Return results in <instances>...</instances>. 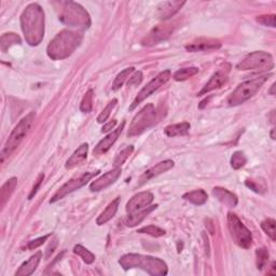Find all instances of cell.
<instances>
[{
    "label": "cell",
    "instance_id": "cell-1",
    "mask_svg": "<svg viewBox=\"0 0 276 276\" xmlns=\"http://www.w3.org/2000/svg\"><path fill=\"white\" fill-rule=\"evenodd\" d=\"M21 27L29 45H38L44 36V12L38 4H30L21 15Z\"/></svg>",
    "mask_w": 276,
    "mask_h": 276
},
{
    "label": "cell",
    "instance_id": "cell-2",
    "mask_svg": "<svg viewBox=\"0 0 276 276\" xmlns=\"http://www.w3.org/2000/svg\"><path fill=\"white\" fill-rule=\"evenodd\" d=\"M83 36L78 32H73V30H62L58 33L47 48V53L50 58L58 60L64 59L71 56L75 50L79 47L82 42Z\"/></svg>",
    "mask_w": 276,
    "mask_h": 276
},
{
    "label": "cell",
    "instance_id": "cell-3",
    "mask_svg": "<svg viewBox=\"0 0 276 276\" xmlns=\"http://www.w3.org/2000/svg\"><path fill=\"white\" fill-rule=\"evenodd\" d=\"M119 264L126 270L142 269L153 276H164L168 273L167 264L162 259L151 256L127 254L119 259Z\"/></svg>",
    "mask_w": 276,
    "mask_h": 276
},
{
    "label": "cell",
    "instance_id": "cell-4",
    "mask_svg": "<svg viewBox=\"0 0 276 276\" xmlns=\"http://www.w3.org/2000/svg\"><path fill=\"white\" fill-rule=\"evenodd\" d=\"M36 113L35 112H30L28 113L26 117L23 118L18 125L14 127L12 133L10 134L8 141L6 142L4 149L2 151V162L9 158L12 153L17 150V148L21 145V143L24 141V138L28 134L30 127H32L34 121H35Z\"/></svg>",
    "mask_w": 276,
    "mask_h": 276
},
{
    "label": "cell",
    "instance_id": "cell-5",
    "mask_svg": "<svg viewBox=\"0 0 276 276\" xmlns=\"http://www.w3.org/2000/svg\"><path fill=\"white\" fill-rule=\"evenodd\" d=\"M59 21L66 25L83 29L89 28L91 25V19L87 10H84L79 4L74 2H66L62 4Z\"/></svg>",
    "mask_w": 276,
    "mask_h": 276
},
{
    "label": "cell",
    "instance_id": "cell-6",
    "mask_svg": "<svg viewBox=\"0 0 276 276\" xmlns=\"http://www.w3.org/2000/svg\"><path fill=\"white\" fill-rule=\"evenodd\" d=\"M270 76H260L258 78L245 81L237 86V88L228 97V104L230 106H239L248 99L254 97L258 91L262 88L263 84L269 79Z\"/></svg>",
    "mask_w": 276,
    "mask_h": 276
},
{
    "label": "cell",
    "instance_id": "cell-7",
    "mask_svg": "<svg viewBox=\"0 0 276 276\" xmlns=\"http://www.w3.org/2000/svg\"><path fill=\"white\" fill-rule=\"evenodd\" d=\"M228 228L233 242L244 249H248L252 244V235L248 228L233 213L228 214Z\"/></svg>",
    "mask_w": 276,
    "mask_h": 276
},
{
    "label": "cell",
    "instance_id": "cell-8",
    "mask_svg": "<svg viewBox=\"0 0 276 276\" xmlns=\"http://www.w3.org/2000/svg\"><path fill=\"white\" fill-rule=\"evenodd\" d=\"M274 68V58L270 53L256 51L250 53L236 65L239 71H271Z\"/></svg>",
    "mask_w": 276,
    "mask_h": 276
},
{
    "label": "cell",
    "instance_id": "cell-9",
    "mask_svg": "<svg viewBox=\"0 0 276 276\" xmlns=\"http://www.w3.org/2000/svg\"><path fill=\"white\" fill-rule=\"evenodd\" d=\"M157 119V111L152 104L146 105L144 108L133 118L127 132L128 137L141 135L146 129L149 128Z\"/></svg>",
    "mask_w": 276,
    "mask_h": 276
},
{
    "label": "cell",
    "instance_id": "cell-10",
    "mask_svg": "<svg viewBox=\"0 0 276 276\" xmlns=\"http://www.w3.org/2000/svg\"><path fill=\"white\" fill-rule=\"evenodd\" d=\"M98 173H99V171L87 172V173H83L79 176H76V177L67 181L65 185H63L56 191V193L52 196L50 203L52 204V203H55L59 200H62V198H64L67 194L72 193V192H74V191L82 188L83 186H86L92 178L95 177L96 175H98Z\"/></svg>",
    "mask_w": 276,
    "mask_h": 276
},
{
    "label": "cell",
    "instance_id": "cell-11",
    "mask_svg": "<svg viewBox=\"0 0 276 276\" xmlns=\"http://www.w3.org/2000/svg\"><path fill=\"white\" fill-rule=\"evenodd\" d=\"M171 76H172L171 71H164V72H162V73H160V74L156 77V78H153V79L147 84V86L144 87V88L141 90V92L137 94V96L135 97V99L133 101L132 105L129 106V108H128V109L131 110V111L134 110L138 105H140L142 102L145 101L146 98H148L151 94L155 93V92H156L157 90H159L161 87H163L164 84H165L168 80H170Z\"/></svg>",
    "mask_w": 276,
    "mask_h": 276
},
{
    "label": "cell",
    "instance_id": "cell-12",
    "mask_svg": "<svg viewBox=\"0 0 276 276\" xmlns=\"http://www.w3.org/2000/svg\"><path fill=\"white\" fill-rule=\"evenodd\" d=\"M176 28V24L173 23H165V24H161L156 27H153L147 36H145L142 40L143 45H155L161 41H164L171 37L172 33Z\"/></svg>",
    "mask_w": 276,
    "mask_h": 276
},
{
    "label": "cell",
    "instance_id": "cell-13",
    "mask_svg": "<svg viewBox=\"0 0 276 276\" xmlns=\"http://www.w3.org/2000/svg\"><path fill=\"white\" fill-rule=\"evenodd\" d=\"M121 167H114L112 171L107 172L106 174H104L101 177L92 182L90 185V190L93 191V192H98V191L105 190L106 188L113 185V183L118 180V178L121 176Z\"/></svg>",
    "mask_w": 276,
    "mask_h": 276
},
{
    "label": "cell",
    "instance_id": "cell-14",
    "mask_svg": "<svg viewBox=\"0 0 276 276\" xmlns=\"http://www.w3.org/2000/svg\"><path fill=\"white\" fill-rule=\"evenodd\" d=\"M175 163L173 162L172 160H165V161H162V162L158 163L157 165L152 166L151 168H149L148 171H146L141 177L140 179H138V182H137V186L141 187L143 185H145L146 182H148L150 179L157 177V176L163 174V173H166L170 170H172V168L174 167Z\"/></svg>",
    "mask_w": 276,
    "mask_h": 276
},
{
    "label": "cell",
    "instance_id": "cell-15",
    "mask_svg": "<svg viewBox=\"0 0 276 276\" xmlns=\"http://www.w3.org/2000/svg\"><path fill=\"white\" fill-rule=\"evenodd\" d=\"M153 194L148 191H144V192H140L135 194L131 200H129L126 204V212L129 214H134L138 211H142L146 207L150 206V204L153 202Z\"/></svg>",
    "mask_w": 276,
    "mask_h": 276
},
{
    "label": "cell",
    "instance_id": "cell-16",
    "mask_svg": "<svg viewBox=\"0 0 276 276\" xmlns=\"http://www.w3.org/2000/svg\"><path fill=\"white\" fill-rule=\"evenodd\" d=\"M124 126H125V121H122V123L119 125V127L117 129H114V131H112L111 133L107 135L104 140L99 142L96 145V147L94 148V151H93L94 156H96V157L102 156V155H104V153L108 151L112 147V145L118 141L119 136L121 135L122 131L124 129Z\"/></svg>",
    "mask_w": 276,
    "mask_h": 276
},
{
    "label": "cell",
    "instance_id": "cell-17",
    "mask_svg": "<svg viewBox=\"0 0 276 276\" xmlns=\"http://www.w3.org/2000/svg\"><path fill=\"white\" fill-rule=\"evenodd\" d=\"M228 74H229V68L228 69L220 68L218 72H216L212 76V78L210 79V81L205 84L204 88L200 91V93H198L197 95L198 96L205 95V94L210 93V92H212L214 90L220 89L222 86H224V84L227 83Z\"/></svg>",
    "mask_w": 276,
    "mask_h": 276
},
{
    "label": "cell",
    "instance_id": "cell-18",
    "mask_svg": "<svg viewBox=\"0 0 276 276\" xmlns=\"http://www.w3.org/2000/svg\"><path fill=\"white\" fill-rule=\"evenodd\" d=\"M221 47V42L218 39L213 38H198L192 43L188 44L186 50L189 52H201L210 50H218Z\"/></svg>",
    "mask_w": 276,
    "mask_h": 276
},
{
    "label": "cell",
    "instance_id": "cell-19",
    "mask_svg": "<svg viewBox=\"0 0 276 276\" xmlns=\"http://www.w3.org/2000/svg\"><path fill=\"white\" fill-rule=\"evenodd\" d=\"M185 2H164L161 3L158 7L157 14L161 20H168L173 18L177 13L182 6L185 5Z\"/></svg>",
    "mask_w": 276,
    "mask_h": 276
},
{
    "label": "cell",
    "instance_id": "cell-20",
    "mask_svg": "<svg viewBox=\"0 0 276 276\" xmlns=\"http://www.w3.org/2000/svg\"><path fill=\"white\" fill-rule=\"evenodd\" d=\"M42 257V252L41 251H37L35 255L30 257L27 261L23 263L20 269L15 272V276H29L32 275L36 269L39 265V262Z\"/></svg>",
    "mask_w": 276,
    "mask_h": 276
},
{
    "label": "cell",
    "instance_id": "cell-21",
    "mask_svg": "<svg viewBox=\"0 0 276 276\" xmlns=\"http://www.w3.org/2000/svg\"><path fill=\"white\" fill-rule=\"evenodd\" d=\"M88 152H89V145L88 144H82L80 147H78L74 153L73 156L67 160L65 164V167L67 170H73L76 166L80 165L84 160L88 158Z\"/></svg>",
    "mask_w": 276,
    "mask_h": 276
},
{
    "label": "cell",
    "instance_id": "cell-22",
    "mask_svg": "<svg viewBox=\"0 0 276 276\" xmlns=\"http://www.w3.org/2000/svg\"><path fill=\"white\" fill-rule=\"evenodd\" d=\"M213 194L218 198V201H220L222 204H225L229 207H235L239 203V198L237 196L225 188H220V187H215L213 189Z\"/></svg>",
    "mask_w": 276,
    "mask_h": 276
},
{
    "label": "cell",
    "instance_id": "cell-23",
    "mask_svg": "<svg viewBox=\"0 0 276 276\" xmlns=\"http://www.w3.org/2000/svg\"><path fill=\"white\" fill-rule=\"evenodd\" d=\"M119 205H120V197H116L112 202L108 204V206L106 207L104 212L99 215L96 220V224L98 226H103L107 224L108 221H110L114 216H116Z\"/></svg>",
    "mask_w": 276,
    "mask_h": 276
},
{
    "label": "cell",
    "instance_id": "cell-24",
    "mask_svg": "<svg viewBox=\"0 0 276 276\" xmlns=\"http://www.w3.org/2000/svg\"><path fill=\"white\" fill-rule=\"evenodd\" d=\"M158 207V205H153V206H148L146 207V209L142 210V211H138L134 214H129L128 217L126 219V222L125 225L127 227H135L137 225H140L143 222L144 219L147 218V216L149 214H151L153 211H155Z\"/></svg>",
    "mask_w": 276,
    "mask_h": 276
},
{
    "label": "cell",
    "instance_id": "cell-25",
    "mask_svg": "<svg viewBox=\"0 0 276 276\" xmlns=\"http://www.w3.org/2000/svg\"><path fill=\"white\" fill-rule=\"evenodd\" d=\"M18 185V179L15 177H12L10 179H8L5 185L3 186L2 190H0V204H2V207H5L6 203L9 200V197L13 193V191Z\"/></svg>",
    "mask_w": 276,
    "mask_h": 276
},
{
    "label": "cell",
    "instance_id": "cell-26",
    "mask_svg": "<svg viewBox=\"0 0 276 276\" xmlns=\"http://www.w3.org/2000/svg\"><path fill=\"white\" fill-rule=\"evenodd\" d=\"M186 201L190 202L191 204L194 205H204L207 202V198H209V195L205 192L204 190L198 189L194 191H190V192H187L183 194L182 196Z\"/></svg>",
    "mask_w": 276,
    "mask_h": 276
},
{
    "label": "cell",
    "instance_id": "cell-27",
    "mask_svg": "<svg viewBox=\"0 0 276 276\" xmlns=\"http://www.w3.org/2000/svg\"><path fill=\"white\" fill-rule=\"evenodd\" d=\"M190 124L188 122H182V123L172 124L165 127L164 132L168 137H177V136H185L189 133Z\"/></svg>",
    "mask_w": 276,
    "mask_h": 276
},
{
    "label": "cell",
    "instance_id": "cell-28",
    "mask_svg": "<svg viewBox=\"0 0 276 276\" xmlns=\"http://www.w3.org/2000/svg\"><path fill=\"white\" fill-rule=\"evenodd\" d=\"M135 72L134 67H128L125 68L124 71H122L120 74H118V76L116 77V79H114L113 83H112V90L117 91L119 89H121V87L123 86L124 82L127 80V78L131 77V75Z\"/></svg>",
    "mask_w": 276,
    "mask_h": 276
},
{
    "label": "cell",
    "instance_id": "cell-29",
    "mask_svg": "<svg viewBox=\"0 0 276 276\" xmlns=\"http://www.w3.org/2000/svg\"><path fill=\"white\" fill-rule=\"evenodd\" d=\"M198 72H200V69H198L197 67L182 68V69H179V71H177L174 74L173 78L176 81H185V80L191 78V77L195 76Z\"/></svg>",
    "mask_w": 276,
    "mask_h": 276
},
{
    "label": "cell",
    "instance_id": "cell-30",
    "mask_svg": "<svg viewBox=\"0 0 276 276\" xmlns=\"http://www.w3.org/2000/svg\"><path fill=\"white\" fill-rule=\"evenodd\" d=\"M74 252L76 255H78L87 264H91L95 261V256L86 247H83L82 245H76Z\"/></svg>",
    "mask_w": 276,
    "mask_h": 276
},
{
    "label": "cell",
    "instance_id": "cell-31",
    "mask_svg": "<svg viewBox=\"0 0 276 276\" xmlns=\"http://www.w3.org/2000/svg\"><path fill=\"white\" fill-rule=\"evenodd\" d=\"M20 44L21 43V38L13 33L9 34H4L2 37V50L4 52L7 51L8 48H10L13 44Z\"/></svg>",
    "mask_w": 276,
    "mask_h": 276
},
{
    "label": "cell",
    "instance_id": "cell-32",
    "mask_svg": "<svg viewBox=\"0 0 276 276\" xmlns=\"http://www.w3.org/2000/svg\"><path fill=\"white\" fill-rule=\"evenodd\" d=\"M93 90H89L86 94H84L81 104H80V110L82 112H91L92 108H93Z\"/></svg>",
    "mask_w": 276,
    "mask_h": 276
},
{
    "label": "cell",
    "instance_id": "cell-33",
    "mask_svg": "<svg viewBox=\"0 0 276 276\" xmlns=\"http://www.w3.org/2000/svg\"><path fill=\"white\" fill-rule=\"evenodd\" d=\"M133 151H134L133 146H127V147L122 150L119 153V155L116 157V159H114L113 166L114 167H121L122 164H123L125 161L128 159V157L132 155Z\"/></svg>",
    "mask_w": 276,
    "mask_h": 276
},
{
    "label": "cell",
    "instance_id": "cell-34",
    "mask_svg": "<svg viewBox=\"0 0 276 276\" xmlns=\"http://www.w3.org/2000/svg\"><path fill=\"white\" fill-rule=\"evenodd\" d=\"M256 257H257V267L258 270H263L265 265L269 261V251L266 248H258L256 250Z\"/></svg>",
    "mask_w": 276,
    "mask_h": 276
},
{
    "label": "cell",
    "instance_id": "cell-35",
    "mask_svg": "<svg viewBox=\"0 0 276 276\" xmlns=\"http://www.w3.org/2000/svg\"><path fill=\"white\" fill-rule=\"evenodd\" d=\"M247 158L243 151H236L233 153V156L231 158V166L234 170H240V168L245 166Z\"/></svg>",
    "mask_w": 276,
    "mask_h": 276
},
{
    "label": "cell",
    "instance_id": "cell-36",
    "mask_svg": "<svg viewBox=\"0 0 276 276\" xmlns=\"http://www.w3.org/2000/svg\"><path fill=\"white\" fill-rule=\"evenodd\" d=\"M275 226L276 222L272 218H267L264 221L261 222V228L263 231L270 236V239L272 241L276 240V231H275Z\"/></svg>",
    "mask_w": 276,
    "mask_h": 276
},
{
    "label": "cell",
    "instance_id": "cell-37",
    "mask_svg": "<svg viewBox=\"0 0 276 276\" xmlns=\"http://www.w3.org/2000/svg\"><path fill=\"white\" fill-rule=\"evenodd\" d=\"M137 233H143V234H148L153 237H160L165 235V230L161 229L156 226H148V227H144L142 229L137 230Z\"/></svg>",
    "mask_w": 276,
    "mask_h": 276
},
{
    "label": "cell",
    "instance_id": "cell-38",
    "mask_svg": "<svg viewBox=\"0 0 276 276\" xmlns=\"http://www.w3.org/2000/svg\"><path fill=\"white\" fill-rule=\"evenodd\" d=\"M117 103H118V101H117L116 98L112 99L111 102L108 103V105H107V106L105 107L104 110H103V111L101 112V114H99V116L97 117V122H98V123H104V122L107 121V119H108L109 116H110V113H111V111H112V109H113V107L116 106Z\"/></svg>",
    "mask_w": 276,
    "mask_h": 276
},
{
    "label": "cell",
    "instance_id": "cell-39",
    "mask_svg": "<svg viewBox=\"0 0 276 276\" xmlns=\"http://www.w3.org/2000/svg\"><path fill=\"white\" fill-rule=\"evenodd\" d=\"M245 185H246L250 190L255 191L256 193H260L262 194L264 193L266 191V186L264 181H256V180H252V179H247L246 181H245Z\"/></svg>",
    "mask_w": 276,
    "mask_h": 276
},
{
    "label": "cell",
    "instance_id": "cell-40",
    "mask_svg": "<svg viewBox=\"0 0 276 276\" xmlns=\"http://www.w3.org/2000/svg\"><path fill=\"white\" fill-rule=\"evenodd\" d=\"M275 20H276L275 14L260 15V17L257 18V22H259L260 24H262L264 26H270V27H275Z\"/></svg>",
    "mask_w": 276,
    "mask_h": 276
},
{
    "label": "cell",
    "instance_id": "cell-41",
    "mask_svg": "<svg viewBox=\"0 0 276 276\" xmlns=\"http://www.w3.org/2000/svg\"><path fill=\"white\" fill-rule=\"evenodd\" d=\"M51 236V234H47V235H44V236H41V237H38V239L36 240H33V241H30L28 242L27 244V249H30V250H33V249H36L38 247H40L41 245H43V243L47 241L49 237Z\"/></svg>",
    "mask_w": 276,
    "mask_h": 276
},
{
    "label": "cell",
    "instance_id": "cell-42",
    "mask_svg": "<svg viewBox=\"0 0 276 276\" xmlns=\"http://www.w3.org/2000/svg\"><path fill=\"white\" fill-rule=\"evenodd\" d=\"M143 81V73L142 72H134V74L129 77V80L127 82L128 87L138 86Z\"/></svg>",
    "mask_w": 276,
    "mask_h": 276
},
{
    "label": "cell",
    "instance_id": "cell-43",
    "mask_svg": "<svg viewBox=\"0 0 276 276\" xmlns=\"http://www.w3.org/2000/svg\"><path fill=\"white\" fill-rule=\"evenodd\" d=\"M43 179H44V175H43V174H40L39 176H38V178H37V180H36V183H35L34 187H33L32 192H30V194L28 195L29 200H32V198L34 197V195L37 193V191H38V189H39V187L41 186V183H42Z\"/></svg>",
    "mask_w": 276,
    "mask_h": 276
},
{
    "label": "cell",
    "instance_id": "cell-44",
    "mask_svg": "<svg viewBox=\"0 0 276 276\" xmlns=\"http://www.w3.org/2000/svg\"><path fill=\"white\" fill-rule=\"evenodd\" d=\"M116 124H117V120H112V121L108 122V123L105 124V125L103 126L102 132H103V133H104V132H109L110 129H112L114 126H116Z\"/></svg>",
    "mask_w": 276,
    "mask_h": 276
},
{
    "label": "cell",
    "instance_id": "cell-45",
    "mask_svg": "<svg viewBox=\"0 0 276 276\" xmlns=\"http://www.w3.org/2000/svg\"><path fill=\"white\" fill-rule=\"evenodd\" d=\"M274 89H275V83L272 84V87H271V91H270L271 95H274Z\"/></svg>",
    "mask_w": 276,
    "mask_h": 276
},
{
    "label": "cell",
    "instance_id": "cell-46",
    "mask_svg": "<svg viewBox=\"0 0 276 276\" xmlns=\"http://www.w3.org/2000/svg\"><path fill=\"white\" fill-rule=\"evenodd\" d=\"M271 136H272V140H275V136H274V129H272V133H271Z\"/></svg>",
    "mask_w": 276,
    "mask_h": 276
}]
</instances>
